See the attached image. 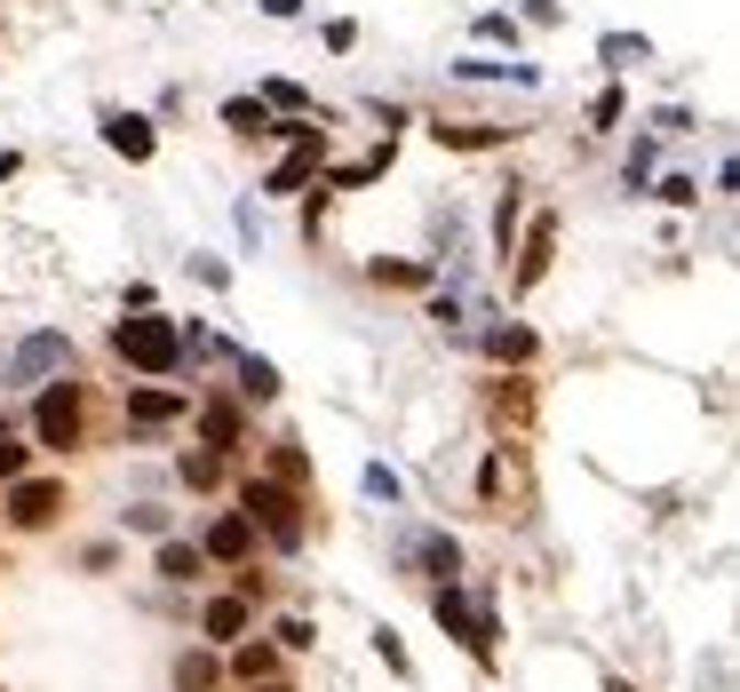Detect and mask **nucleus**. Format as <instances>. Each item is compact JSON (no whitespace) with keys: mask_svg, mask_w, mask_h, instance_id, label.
<instances>
[{"mask_svg":"<svg viewBox=\"0 0 740 692\" xmlns=\"http://www.w3.org/2000/svg\"><path fill=\"white\" fill-rule=\"evenodd\" d=\"M112 350L128 358V367H144V375H167V367L184 358V335H176L167 319H120V326H112Z\"/></svg>","mask_w":740,"mask_h":692,"instance_id":"f257e3e1","label":"nucleus"},{"mask_svg":"<svg viewBox=\"0 0 740 692\" xmlns=\"http://www.w3.org/2000/svg\"><path fill=\"white\" fill-rule=\"evenodd\" d=\"M240 502H247L263 525H272V542H279V549H295V542H302V502H295L287 485H272V478H247V493H240Z\"/></svg>","mask_w":740,"mask_h":692,"instance_id":"f03ea898","label":"nucleus"},{"mask_svg":"<svg viewBox=\"0 0 740 692\" xmlns=\"http://www.w3.org/2000/svg\"><path fill=\"white\" fill-rule=\"evenodd\" d=\"M32 431H41V446H73V438H80V390H73V382L41 390V406H32Z\"/></svg>","mask_w":740,"mask_h":692,"instance_id":"7ed1b4c3","label":"nucleus"},{"mask_svg":"<svg viewBox=\"0 0 740 692\" xmlns=\"http://www.w3.org/2000/svg\"><path fill=\"white\" fill-rule=\"evenodd\" d=\"M430 605H439V621H446V629H462V645H470V652H486V645H494V621H486L478 605H470V598H454V589H439Z\"/></svg>","mask_w":740,"mask_h":692,"instance_id":"20e7f679","label":"nucleus"},{"mask_svg":"<svg viewBox=\"0 0 740 692\" xmlns=\"http://www.w3.org/2000/svg\"><path fill=\"white\" fill-rule=\"evenodd\" d=\"M9 510H16V525H48V517L64 510V485H56V478H16Z\"/></svg>","mask_w":740,"mask_h":692,"instance_id":"39448f33","label":"nucleus"},{"mask_svg":"<svg viewBox=\"0 0 740 692\" xmlns=\"http://www.w3.org/2000/svg\"><path fill=\"white\" fill-rule=\"evenodd\" d=\"M247 549H255V525H247L240 510H231V517H216V525H208V557H223V566H240Z\"/></svg>","mask_w":740,"mask_h":692,"instance_id":"423d86ee","label":"nucleus"},{"mask_svg":"<svg viewBox=\"0 0 740 692\" xmlns=\"http://www.w3.org/2000/svg\"><path fill=\"white\" fill-rule=\"evenodd\" d=\"M311 168H319V127H311V136H295V152L272 168V183H263V191H295V183H311Z\"/></svg>","mask_w":740,"mask_h":692,"instance_id":"0eeeda50","label":"nucleus"},{"mask_svg":"<svg viewBox=\"0 0 740 692\" xmlns=\"http://www.w3.org/2000/svg\"><path fill=\"white\" fill-rule=\"evenodd\" d=\"M104 144H112V152H128V159H152V120L112 112V120H104Z\"/></svg>","mask_w":740,"mask_h":692,"instance_id":"6e6552de","label":"nucleus"},{"mask_svg":"<svg viewBox=\"0 0 740 692\" xmlns=\"http://www.w3.org/2000/svg\"><path fill=\"white\" fill-rule=\"evenodd\" d=\"M272 669H279L272 645H240V652H231V677H240V684H272Z\"/></svg>","mask_w":740,"mask_h":692,"instance_id":"1a4fd4ad","label":"nucleus"},{"mask_svg":"<svg viewBox=\"0 0 740 692\" xmlns=\"http://www.w3.org/2000/svg\"><path fill=\"white\" fill-rule=\"evenodd\" d=\"M48 367H64V343H56V335H32V343L16 350V375H48Z\"/></svg>","mask_w":740,"mask_h":692,"instance_id":"9d476101","label":"nucleus"},{"mask_svg":"<svg viewBox=\"0 0 740 692\" xmlns=\"http://www.w3.org/2000/svg\"><path fill=\"white\" fill-rule=\"evenodd\" d=\"M128 414H136V422H176L184 399H176V390H136V399H128Z\"/></svg>","mask_w":740,"mask_h":692,"instance_id":"9b49d317","label":"nucleus"},{"mask_svg":"<svg viewBox=\"0 0 740 692\" xmlns=\"http://www.w3.org/2000/svg\"><path fill=\"white\" fill-rule=\"evenodd\" d=\"M550 247H557V231H550V223H533V239H526V271H518V287H533V279L550 271Z\"/></svg>","mask_w":740,"mask_h":692,"instance_id":"f8f14e48","label":"nucleus"},{"mask_svg":"<svg viewBox=\"0 0 740 692\" xmlns=\"http://www.w3.org/2000/svg\"><path fill=\"white\" fill-rule=\"evenodd\" d=\"M247 629V598H216L208 605V637H240Z\"/></svg>","mask_w":740,"mask_h":692,"instance_id":"ddd939ff","label":"nucleus"},{"mask_svg":"<svg viewBox=\"0 0 740 692\" xmlns=\"http://www.w3.org/2000/svg\"><path fill=\"white\" fill-rule=\"evenodd\" d=\"M199 431H208V446H240V406H208Z\"/></svg>","mask_w":740,"mask_h":692,"instance_id":"4468645a","label":"nucleus"},{"mask_svg":"<svg viewBox=\"0 0 740 692\" xmlns=\"http://www.w3.org/2000/svg\"><path fill=\"white\" fill-rule=\"evenodd\" d=\"M223 120L240 127V136H272V120H263V104H247V96H231V104H223Z\"/></svg>","mask_w":740,"mask_h":692,"instance_id":"2eb2a0df","label":"nucleus"},{"mask_svg":"<svg viewBox=\"0 0 740 692\" xmlns=\"http://www.w3.org/2000/svg\"><path fill=\"white\" fill-rule=\"evenodd\" d=\"M159 573H167V581H191V573H199V549H191V542H167V549H159Z\"/></svg>","mask_w":740,"mask_h":692,"instance_id":"dca6fc26","label":"nucleus"},{"mask_svg":"<svg viewBox=\"0 0 740 692\" xmlns=\"http://www.w3.org/2000/svg\"><path fill=\"white\" fill-rule=\"evenodd\" d=\"M415 557H422L430 573H454V566H462V549H454L446 534H430V542H415Z\"/></svg>","mask_w":740,"mask_h":692,"instance_id":"f3484780","label":"nucleus"},{"mask_svg":"<svg viewBox=\"0 0 740 692\" xmlns=\"http://www.w3.org/2000/svg\"><path fill=\"white\" fill-rule=\"evenodd\" d=\"M176 684H184V692H208V684H216V661H208V652H184V661H176Z\"/></svg>","mask_w":740,"mask_h":692,"instance_id":"a211bd4d","label":"nucleus"},{"mask_svg":"<svg viewBox=\"0 0 740 692\" xmlns=\"http://www.w3.org/2000/svg\"><path fill=\"white\" fill-rule=\"evenodd\" d=\"M240 382L255 390V399H272V390H279V375H272V367H263V358H240Z\"/></svg>","mask_w":740,"mask_h":692,"instance_id":"6ab92c4d","label":"nucleus"},{"mask_svg":"<svg viewBox=\"0 0 740 692\" xmlns=\"http://www.w3.org/2000/svg\"><path fill=\"white\" fill-rule=\"evenodd\" d=\"M16 470H24V446H16L9 422H0V478H16Z\"/></svg>","mask_w":740,"mask_h":692,"instance_id":"aec40b11","label":"nucleus"},{"mask_svg":"<svg viewBox=\"0 0 740 692\" xmlns=\"http://www.w3.org/2000/svg\"><path fill=\"white\" fill-rule=\"evenodd\" d=\"M533 350V335H518V326H501V335H494V358H526Z\"/></svg>","mask_w":740,"mask_h":692,"instance_id":"412c9836","label":"nucleus"},{"mask_svg":"<svg viewBox=\"0 0 740 692\" xmlns=\"http://www.w3.org/2000/svg\"><path fill=\"white\" fill-rule=\"evenodd\" d=\"M184 478L191 485H216V454H184Z\"/></svg>","mask_w":740,"mask_h":692,"instance_id":"4be33fe9","label":"nucleus"},{"mask_svg":"<svg viewBox=\"0 0 740 692\" xmlns=\"http://www.w3.org/2000/svg\"><path fill=\"white\" fill-rule=\"evenodd\" d=\"M263 692H287V684H263Z\"/></svg>","mask_w":740,"mask_h":692,"instance_id":"5701e85b","label":"nucleus"}]
</instances>
